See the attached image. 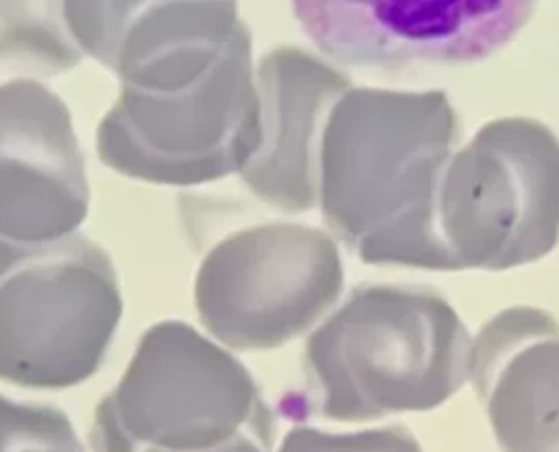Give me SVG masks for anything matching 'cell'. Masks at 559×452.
Masks as SVG:
<instances>
[{"instance_id": "cell-1", "label": "cell", "mask_w": 559, "mask_h": 452, "mask_svg": "<svg viewBox=\"0 0 559 452\" xmlns=\"http://www.w3.org/2000/svg\"><path fill=\"white\" fill-rule=\"evenodd\" d=\"M459 131L439 90H347L319 148L317 207L328 229L365 264L448 271L435 199Z\"/></svg>"}, {"instance_id": "cell-2", "label": "cell", "mask_w": 559, "mask_h": 452, "mask_svg": "<svg viewBox=\"0 0 559 452\" xmlns=\"http://www.w3.org/2000/svg\"><path fill=\"white\" fill-rule=\"evenodd\" d=\"M472 334L435 290L404 284L352 288L308 336V408L332 421L430 411L469 380Z\"/></svg>"}, {"instance_id": "cell-3", "label": "cell", "mask_w": 559, "mask_h": 452, "mask_svg": "<svg viewBox=\"0 0 559 452\" xmlns=\"http://www.w3.org/2000/svg\"><path fill=\"white\" fill-rule=\"evenodd\" d=\"M122 308L114 258L92 236L0 238V382L35 391L83 384L100 369Z\"/></svg>"}, {"instance_id": "cell-4", "label": "cell", "mask_w": 559, "mask_h": 452, "mask_svg": "<svg viewBox=\"0 0 559 452\" xmlns=\"http://www.w3.org/2000/svg\"><path fill=\"white\" fill-rule=\"evenodd\" d=\"M448 271H504L559 242V138L533 118H496L456 148L435 199Z\"/></svg>"}, {"instance_id": "cell-5", "label": "cell", "mask_w": 559, "mask_h": 452, "mask_svg": "<svg viewBox=\"0 0 559 452\" xmlns=\"http://www.w3.org/2000/svg\"><path fill=\"white\" fill-rule=\"evenodd\" d=\"M262 138L251 35L212 70L170 92L118 87L94 146L116 175L194 188L240 175Z\"/></svg>"}, {"instance_id": "cell-6", "label": "cell", "mask_w": 559, "mask_h": 452, "mask_svg": "<svg viewBox=\"0 0 559 452\" xmlns=\"http://www.w3.org/2000/svg\"><path fill=\"white\" fill-rule=\"evenodd\" d=\"M94 411L133 443L164 450H210L245 432L275 435L273 413L247 367L179 319L142 332Z\"/></svg>"}, {"instance_id": "cell-7", "label": "cell", "mask_w": 559, "mask_h": 452, "mask_svg": "<svg viewBox=\"0 0 559 452\" xmlns=\"http://www.w3.org/2000/svg\"><path fill=\"white\" fill-rule=\"evenodd\" d=\"M341 288L332 236L304 223H260L207 249L194 275V308L225 349L269 352L317 325Z\"/></svg>"}, {"instance_id": "cell-8", "label": "cell", "mask_w": 559, "mask_h": 452, "mask_svg": "<svg viewBox=\"0 0 559 452\" xmlns=\"http://www.w3.org/2000/svg\"><path fill=\"white\" fill-rule=\"evenodd\" d=\"M533 2H295L293 15L323 57L343 68L400 72L496 55L526 26Z\"/></svg>"}, {"instance_id": "cell-9", "label": "cell", "mask_w": 559, "mask_h": 452, "mask_svg": "<svg viewBox=\"0 0 559 452\" xmlns=\"http://www.w3.org/2000/svg\"><path fill=\"white\" fill-rule=\"evenodd\" d=\"M63 13L85 59L135 92L188 85L251 35L225 0H63Z\"/></svg>"}, {"instance_id": "cell-10", "label": "cell", "mask_w": 559, "mask_h": 452, "mask_svg": "<svg viewBox=\"0 0 559 452\" xmlns=\"http://www.w3.org/2000/svg\"><path fill=\"white\" fill-rule=\"evenodd\" d=\"M92 188L66 100L41 81H0V238L46 242L81 231Z\"/></svg>"}, {"instance_id": "cell-11", "label": "cell", "mask_w": 559, "mask_h": 452, "mask_svg": "<svg viewBox=\"0 0 559 452\" xmlns=\"http://www.w3.org/2000/svg\"><path fill=\"white\" fill-rule=\"evenodd\" d=\"M255 85L262 138L238 177L266 205L308 212L319 199L323 129L352 81L299 46H277L258 61Z\"/></svg>"}, {"instance_id": "cell-12", "label": "cell", "mask_w": 559, "mask_h": 452, "mask_svg": "<svg viewBox=\"0 0 559 452\" xmlns=\"http://www.w3.org/2000/svg\"><path fill=\"white\" fill-rule=\"evenodd\" d=\"M502 452H559V323L539 308L498 312L472 338L469 380Z\"/></svg>"}, {"instance_id": "cell-13", "label": "cell", "mask_w": 559, "mask_h": 452, "mask_svg": "<svg viewBox=\"0 0 559 452\" xmlns=\"http://www.w3.org/2000/svg\"><path fill=\"white\" fill-rule=\"evenodd\" d=\"M85 61L55 0H0V81H41Z\"/></svg>"}, {"instance_id": "cell-14", "label": "cell", "mask_w": 559, "mask_h": 452, "mask_svg": "<svg viewBox=\"0 0 559 452\" xmlns=\"http://www.w3.org/2000/svg\"><path fill=\"white\" fill-rule=\"evenodd\" d=\"M0 452H90L66 411L0 393Z\"/></svg>"}, {"instance_id": "cell-15", "label": "cell", "mask_w": 559, "mask_h": 452, "mask_svg": "<svg viewBox=\"0 0 559 452\" xmlns=\"http://www.w3.org/2000/svg\"><path fill=\"white\" fill-rule=\"evenodd\" d=\"M277 452H421L404 426L362 432H321L310 426L293 428Z\"/></svg>"}, {"instance_id": "cell-16", "label": "cell", "mask_w": 559, "mask_h": 452, "mask_svg": "<svg viewBox=\"0 0 559 452\" xmlns=\"http://www.w3.org/2000/svg\"><path fill=\"white\" fill-rule=\"evenodd\" d=\"M273 439L275 435H269V432H245L210 450H164V448L133 443L105 415L94 411L90 435H87V448L90 452H269L273 448Z\"/></svg>"}]
</instances>
